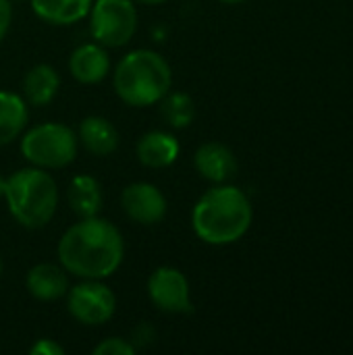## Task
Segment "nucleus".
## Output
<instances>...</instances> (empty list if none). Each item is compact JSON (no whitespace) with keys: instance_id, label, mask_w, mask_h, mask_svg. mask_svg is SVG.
<instances>
[{"instance_id":"nucleus-1","label":"nucleus","mask_w":353,"mask_h":355,"mask_svg":"<svg viewBox=\"0 0 353 355\" xmlns=\"http://www.w3.org/2000/svg\"><path fill=\"white\" fill-rule=\"evenodd\" d=\"M125 256L121 231L106 218H81L58 241L60 266L79 279H106L119 270Z\"/></svg>"},{"instance_id":"nucleus-2","label":"nucleus","mask_w":353,"mask_h":355,"mask_svg":"<svg viewBox=\"0 0 353 355\" xmlns=\"http://www.w3.org/2000/svg\"><path fill=\"white\" fill-rule=\"evenodd\" d=\"M252 204L248 196L233 187L221 185L208 189L191 212L196 235L210 245H229L239 241L252 225Z\"/></svg>"},{"instance_id":"nucleus-3","label":"nucleus","mask_w":353,"mask_h":355,"mask_svg":"<svg viewBox=\"0 0 353 355\" xmlns=\"http://www.w3.org/2000/svg\"><path fill=\"white\" fill-rule=\"evenodd\" d=\"M117 96L135 108L160 102L173 83L171 64L154 50H133L121 58L112 75Z\"/></svg>"},{"instance_id":"nucleus-4","label":"nucleus","mask_w":353,"mask_h":355,"mask_svg":"<svg viewBox=\"0 0 353 355\" xmlns=\"http://www.w3.org/2000/svg\"><path fill=\"white\" fill-rule=\"evenodd\" d=\"M4 200L12 218L25 229H42L56 214L58 189L50 173L31 166L6 179Z\"/></svg>"},{"instance_id":"nucleus-5","label":"nucleus","mask_w":353,"mask_h":355,"mask_svg":"<svg viewBox=\"0 0 353 355\" xmlns=\"http://www.w3.org/2000/svg\"><path fill=\"white\" fill-rule=\"evenodd\" d=\"M77 135L62 123H42L21 139L25 160L37 168L54 171L69 166L77 156Z\"/></svg>"},{"instance_id":"nucleus-6","label":"nucleus","mask_w":353,"mask_h":355,"mask_svg":"<svg viewBox=\"0 0 353 355\" xmlns=\"http://www.w3.org/2000/svg\"><path fill=\"white\" fill-rule=\"evenodd\" d=\"M89 31L100 46L121 48L137 31V10L133 0H96L89 8Z\"/></svg>"},{"instance_id":"nucleus-7","label":"nucleus","mask_w":353,"mask_h":355,"mask_svg":"<svg viewBox=\"0 0 353 355\" xmlns=\"http://www.w3.org/2000/svg\"><path fill=\"white\" fill-rule=\"evenodd\" d=\"M69 314L85 324V327H100L108 322L117 312V297L98 279H85V283L75 285L67 297Z\"/></svg>"},{"instance_id":"nucleus-8","label":"nucleus","mask_w":353,"mask_h":355,"mask_svg":"<svg viewBox=\"0 0 353 355\" xmlns=\"http://www.w3.org/2000/svg\"><path fill=\"white\" fill-rule=\"evenodd\" d=\"M148 295L152 304L166 314H185L191 310L189 281L173 266H160L148 279Z\"/></svg>"},{"instance_id":"nucleus-9","label":"nucleus","mask_w":353,"mask_h":355,"mask_svg":"<svg viewBox=\"0 0 353 355\" xmlns=\"http://www.w3.org/2000/svg\"><path fill=\"white\" fill-rule=\"evenodd\" d=\"M121 206L125 214L144 227L158 225L166 216V198L152 183H131L121 193Z\"/></svg>"},{"instance_id":"nucleus-10","label":"nucleus","mask_w":353,"mask_h":355,"mask_svg":"<svg viewBox=\"0 0 353 355\" xmlns=\"http://www.w3.org/2000/svg\"><path fill=\"white\" fill-rule=\"evenodd\" d=\"M193 164H196V171L212 183H225L233 179L237 173L235 154L231 152V148L218 141H208L200 146L196 150Z\"/></svg>"},{"instance_id":"nucleus-11","label":"nucleus","mask_w":353,"mask_h":355,"mask_svg":"<svg viewBox=\"0 0 353 355\" xmlns=\"http://www.w3.org/2000/svg\"><path fill=\"white\" fill-rule=\"evenodd\" d=\"M69 71L71 75L85 85L100 83L110 71V58L104 46L96 44H81L69 56Z\"/></svg>"},{"instance_id":"nucleus-12","label":"nucleus","mask_w":353,"mask_h":355,"mask_svg":"<svg viewBox=\"0 0 353 355\" xmlns=\"http://www.w3.org/2000/svg\"><path fill=\"white\" fill-rule=\"evenodd\" d=\"M25 287L31 297L40 302H54L67 295L69 277L62 266L56 264H37L27 272Z\"/></svg>"},{"instance_id":"nucleus-13","label":"nucleus","mask_w":353,"mask_h":355,"mask_svg":"<svg viewBox=\"0 0 353 355\" xmlns=\"http://www.w3.org/2000/svg\"><path fill=\"white\" fill-rule=\"evenodd\" d=\"M137 158L148 168H166L179 156V141L166 131H148L137 141Z\"/></svg>"},{"instance_id":"nucleus-14","label":"nucleus","mask_w":353,"mask_h":355,"mask_svg":"<svg viewBox=\"0 0 353 355\" xmlns=\"http://www.w3.org/2000/svg\"><path fill=\"white\" fill-rule=\"evenodd\" d=\"M77 141L94 156H110L119 148V131L104 116H87L79 123Z\"/></svg>"},{"instance_id":"nucleus-15","label":"nucleus","mask_w":353,"mask_h":355,"mask_svg":"<svg viewBox=\"0 0 353 355\" xmlns=\"http://www.w3.org/2000/svg\"><path fill=\"white\" fill-rule=\"evenodd\" d=\"M67 200H69L71 210L79 218H89V216H98L104 196H102V187L98 179L89 175H77L69 183Z\"/></svg>"},{"instance_id":"nucleus-16","label":"nucleus","mask_w":353,"mask_h":355,"mask_svg":"<svg viewBox=\"0 0 353 355\" xmlns=\"http://www.w3.org/2000/svg\"><path fill=\"white\" fill-rule=\"evenodd\" d=\"M29 112L25 100L8 89H0V146L15 141L27 127Z\"/></svg>"},{"instance_id":"nucleus-17","label":"nucleus","mask_w":353,"mask_h":355,"mask_svg":"<svg viewBox=\"0 0 353 355\" xmlns=\"http://www.w3.org/2000/svg\"><path fill=\"white\" fill-rule=\"evenodd\" d=\"M60 87V77L50 64H35L23 79V96L31 106H46L54 100Z\"/></svg>"},{"instance_id":"nucleus-18","label":"nucleus","mask_w":353,"mask_h":355,"mask_svg":"<svg viewBox=\"0 0 353 355\" xmlns=\"http://www.w3.org/2000/svg\"><path fill=\"white\" fill-rule=\"evenodd\" d=\"M94 0H31L33 12L52 25H71L89 12Z\"/></svg>"},{"instance_id":"nucleus-19","label":"nucleus","mask_w":353,"mask_h":355,"mask_svg":"<svg viewBox=\"0 0 353 355\" xmlns=\"http://www.w3.org/2000/svg\"><path fill=\"white\" fill-rule=\"evenodd\" d=\"M160 104H162L160 106L162 119L177 129L191 125V121L196 119V104H193L191 96H187V94H181V92L166 94L160 100Z\"/></svg>"},{"instance_id":"nucleus-20","label":"nucleus","mask_w":353,"mask_h":355,"mask_svg":"<svg viewBox=\"0 0 353 355\" xmlns=\"http://www.w3.org/2000/svg\"><path fill=\"white\" fill-rule=\"evenodd\" d=\"M135 354V345L127 343L125 339L119 337H110L104 339L102 343H98L94 347V355H133Z\"/></svg>"},{"instance_id":"nucleus-21","label":"nucleus","mask_w":353,"mask_h":355,"mask_svg":"<svg viewBox=\"0 0 353 355\" xmlns=\"http://www.w3.org/2000/svg\"><path fill=\"white\" fill-rule=\"evenodd\" d=\"M29 354L31 355H62L64 354V349L56 343V341H52V339H40L37 343H33L31 347H29Z\"/></svg>"},{"instance_id":"nucleus-22","label":"nucleus","mask_w":353,"mask_h":355,"mask_svg":"<svg viewBox=\"0 0 353 355\" xmlns=\"http://www.w3.org/2000/svg\"><path fill=\"white\" fill-rule=\"evenodd\" d=\"M10 21H12V6L8 0H0V42L4 40L8 27H10Z\"/></svg>"},{"instance_id":"nucleus-23","label":"nucleus","mask_w":353,"mask_h":355,"mask_svg":"<svg viewBox=\"0 0 353 355\" xmlns=\"http://www.w3.org/2000/svg\"><path fill=\"white\" fill-rule=\"evenodd\" d=\"M133 2H137V4H162L166 0H133Z\"/></svg>"},{"instance_id":"nucleus-24","label":"nucleus","mask_w":353,"mask_h":355,"mask_svg":"<svg viewBox=\"0 0 353 355\" xmlns=\"http://www.w3.org/2000/svg\"><path fill=\"white\" fill-rule=\"evenodd\" d=\"M4 189H6V179L0 175V198H4Z\"/></svg>"},{"instance_id":"nucleus-25","label":"nucleus","mask_w":353,"mask_h":355,"mask_svg":"<svg viewBox=\"0 0 353 355\" xmlns=\"http://www.w3.org/2000/svg\"><path fill=\"white\" fill-rule=\"evenodd\" d=\"M221 2H225V4H237V2H241V0H221Z\"/></svg>"},{"instance_id":"nucleus-26","label":"nucleus","mask_w":353,"mask_h":355,"mask_svg":"<svg viewBox=\"0 0 353 355\" xmlns=\"http://www.w3.org/2000/svg\"><path fill=\"white\" fill-rule=\"evenodd\" d=\"M0 277H2V260H0Z\"/></svg>"}]
</instances>
